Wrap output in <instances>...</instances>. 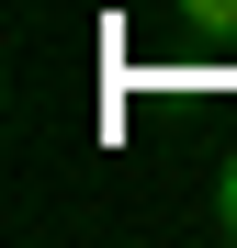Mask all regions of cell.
Instances as JSON below:
<instances>
[{"label": "cell", "mask_w": 237, "mask_h": 248, "mask_svg": "<svg viewBox=\"0 0 237 248\" xmlns=\"http://www.w3.org/2000/svg\"><path fill=\"white\" fill-rule=\"evenodd\" d=\"M192 23H204V34H237V0H192Z\"/></svg>", "instance_id": "cell-1"}, {"label": "cell", "mask_w": 237, "mask_h": 248, "mask_svg": "<svg viewBox=\"0 0 237 248\" xmlns=\"http://www.w3.org/2000/svg\"><path fill=\"white\" fill-rule=\"evenodd\" d=\"M215 226L237 237V158H226V181H215Z\"/></svg>", "instance_id": "cell-2"}]
</instances>
